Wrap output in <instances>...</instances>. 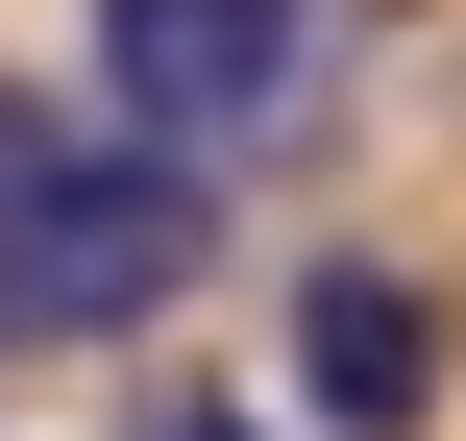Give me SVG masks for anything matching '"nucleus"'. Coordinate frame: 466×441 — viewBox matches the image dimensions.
<instances>
[{
	"label": "nucleus",
	"mask_w": 466,
	"mask_h": 441,
	"mask_svg": "<svg viewBox=\"0 0 466 441\" xmlns=\"http://www.w3.org/2000/svg\"><path fill=\"white\" fill-rule=\"evenodd\" d=\"M172 295H197V172H147V147L0 172V344H147Z\"/></svg>",
	"instance_id": "2"
},
{
	"label": "nucleus",
	"mask_w": 466,
	"mask_h": 441,
	"mask_svg": "<svg viewBox=\"0 0 466 441\" xmlns=\"http://www.w3.org/2000/svg\"><path fill=\"white\" fill-rule=\"evenodd\" d=\"M319 74H344V0H98V98H123V147L147 172H270L295 123H319Z\"/></svg>",
	"instance_id": "1"
},
{
	"label": "nucleus",
	"mask_w": 466,
	"mask_h": 441,
	"mask_svg": "<svg viewBox=\"0 0 466 441\" xmlns=\"http://www.w3.org/2000/svg\"><path fill=\"white\" fill-rule=\"evenodd\" d=\"M123 441H246V417H221V393H147V417H123Z\"/></svg>",
	"instance_id": "4"
},
{
	"label": "nucleus",
	"mask_w": 466,
	"mask_h": 441,
	"mask_svg": "<svg viewBox=\"0 0 466 441\" xmlns=\"http://www.w3.org/2000/svg\"><path fill=\"white\" fill-rule=\"evenodd\" d=\"M25 147H49V123H25V74H0V172H25Z\"/></svg>",
	"instance_id": "5"
},
{
	"label": "nucleus",
	"mask_w": 466,
	"mask_h": 441,
	"mask_svg": "<svg viewBox=\"0 0 466 441\" xmlns=\"http://www.w3.org/2000/svg\"><path fill=\"white\" fill-rule=\"evenodd\" d=\"M295 417H344V441H418L442 417V295L418 270H295Z\"/></svg>",
	"instance_id": "3"
}]
</instances>
